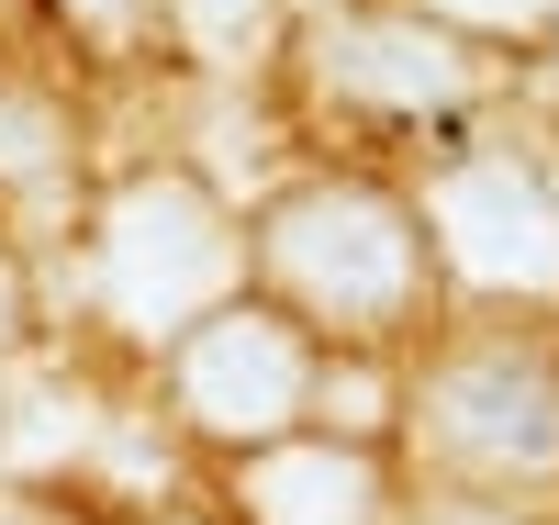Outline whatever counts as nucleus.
<instances>
[{
	"instance_id": "9",
	"label": "nucleus",
	"mask_w": 559,
	"mask_h": 525,
	"mask_svg": "<svg viewBox=\"0 0 559 525\" xmlns=\"http://www.w3.org/2000/svg\"><path fill=\"white\" fill-rule=\"evenodd\" d=\"M414 12L471 23V34H548V23H559V0H414Z\"/></svg>"
},
{
	"instance_id": "3",
	"label": "nucleus",
	"mask_w": 559,
	"mask_h": 525,
	"mask_svg": "<svg viewBox=\"0 0 559 525\" xmlns=\"http://www.w3.org/2000/svg\"><path fill=\"white\" fill-rule=\"evenodd\" d=\"M426 224L471 291H559V202L526 157H448L426 179Z\"/></svg>"
},
{
	"instance_id": "4",
	"label": "nucleus",
	"mask_w": 559,
	"mask_h": 525,
	"mask_svg": "<svg viewBox=\"0 0 559 525\" xmlns=\"http://www.w3.org/2000/svg\"><path fill=\"white\" fill-rule=\"evenodd\" d=\"M426 448L448 469H481V481H526L559 458V392L548 369L515 347H459L426 380Z\"/></svg>"
},
{
	"instance_id": "7",
	"label": "nucleus",
	"mask_w": 559,
	"mask_h": 525,
	"mask_svg": "<svg viewBox=\"0 0 559 525\" xmlns=\"http://www.w3.org/2000/svg\"><path fill=\"white\" fill-rule=\"evenodd\" d=\"M247 514L258 525H392L381 469L358 448H269L247 469Z\"/></svg>"
},
{
	"instance_id": "15",
	"label": "nucleus",
	"mask_w": 559,
	"mask_h": 525,
	"mask_svg": "<svg viewBox=\"0 0 559 525\" xmlns=\"http://www.w3.org/2000/svg\"><path fill=\"white\" fill-rule=\"evenodd\" d=\"M548 57H559V23H548Z\"/></svg>"
},
{
	"instance_id": "10",
	"label": "nucleus",
	"mask_w": 559,
	"mask_h": 525,
	"mask_svg": "<svg viewBox=\"0 0 559 525\" xmlns=\"http://www.w3.org/2000/svg\"><path fill=\"white\" fill-rule=\"evenodd\" d=\"M313 403L336 425H381V380H369V369H313Z\"/></svg>"
},
{
	"instance_id": "11",
	"label": "nucleus",
	"mask_w": 559,
	"mask_h": 525,
	"mask_svg": "<svg viewBox=\"0 0 559 525\" xmlns=\"http://www.w3.org/2000/svg\"><path fill=\"white\" fill-rule=\"evenodd\" d=\"M179 12H191V34H202V45H236V34L269 12V0H179Z\"/></svg>"
},
{
	"instance_id": "12",
	"label": "nucleus",
	"mask_w": 559,
	"mask_h": 525,
	"mask_svg": "<svg viewBox=\"0 0 559 525\" xmlns=\"http://www.w3.org/2000/svg\"><path fill=\"white\" fill-rule=\"evenodd\" d=\"M426 525H515L503 503H448V514H426Z\"/></svg>"
},
{
	"instance_id": "6",
	"label": "nucleus",
	"mask_w": 559,
	"mask_h": 525,
	"mask_svg": "<svg viewBox=\"0 0 559 525\" xmlns=\"http://www.w3.org/2000/svg\"><path fill=\"white\" fill-rule=\"evenodd\" d=\"M313 79L336 102H369V112H448L471 90V57L426 12H336L313 34Z\"/></svg>"
},
{
	"instance_id": "2",
	"label": "nucleus",
	"mask_w": 559,
	"mask_h": 525,
	"mask_svg": "<svg viewBox=\"0 0 559 525\" xmlns=\"http://www.w3.org/2000/svg\"><path fill=\"white\" fill-rule=\"evenodd\" d=\"M224 279H236V235L202 202V179H134L102 213V302L134 336H179L224 302Z\"/></svg>"
},
{
	"instance_id": "8",
	"label": "nucleus",
	"mask_w": 559,
	"mask_h": 525,
	"mask_svg": "<svg viewBox=\"0 0 559 525\" xmlns=\"http://www.w3.org/2000/svg\"><path fill=\"white\" fill-rule=\"evenodd\" d=\"M45 157H57V112L23 102V90H0V179H34Z\"/></svg>"
},
{
	"instance_id": "14",
	"label": "nucleus",
	"mask_w": 559,
	"mask_h": 525,
	"mask_svg": "<svg viewBox=\"0 0 559 525\" xmlns=\"http://www.w3.org/2000/svg\"><path fill=\"white\" fill-rule=\"evenodd\" d=\"M0 324H12V279H0Z\"/></svg>"
},
{
	"instance_id": "1",
	"label": "nucleus",
	"mask_w": 559,
	"mask_h": 525,
	"mask_svg": "<svg viewBox=\"0 0 559 525\" xmlns=\"http://www.w3.org/2000/svg\"><path fill=\"white\" fill-rule=\"evenodd\" d=\"M258 269L313 324H403L414 291H426V235H414V213L392 202V190L313 179V190H292V202H269Z\"/></svg>"
},
{
	"instance_id": "5",
	"label": "nucleus",
	"mask_w": 559,
	"mask_h": 525,
	"mask_svg": "<svg viewBox=\"0 0 559 525\" xmlns=\"http://www.w3.org/2000/svg\"><path fill=\"white\" fill-rule=\"evenodd\" d=\"M179 403H191L213 437H280L313 403V358L280 313H213L191 347H179Z\"/></svg>"
},
{
	"instance_id": "13",
	"label": "nucleus",
	"mask_w": 559,
	"mask_h": 525,
	"mask_svg": "<svg viewBox=\"0 0 559 525\" xmlns=\"http://www.w3.org/2000/svg\"><path fill=\"white\" fill-rule=\"evenodd\" d=\"M68 12H90V23H123V0H68Z\"/></svg>"
}]
</instances>
